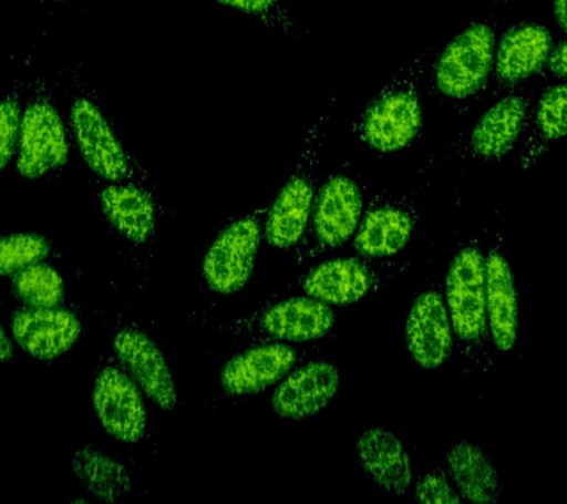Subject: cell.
<instances>
[{
    "instance_id": "17",
    "label": "cell",
    "mask_w": 567,
    "mask_h": 504,
    "mask_svg": "<svg viewBox=\"0 0 567 504\" xmlns=\"http://www.w3.org/2000/svg\"><path fill=\"white\" fill-rule=\"evenodd\" d=\"M301 352L292 343H255L221 366L219 383L225 395L241 398L256 395L281 382L299 366Z\"/></svg>"
},
{
    "instance_id": "23",
    "label": "cell",
    "mask_w": 567,
    "mask_h": 504,
    "mask_svg": "<svg viewBox=\"0 0 567 504\" xmlns=\"http://www.w3.org/2000/svg\"><path fill=\"white\" fill-rule=\"evenodd\" d=\"M445 469L460 497L473 504H496L503 500L498 469L481 445L460 440L445 453Z\"/></svg>"
},
{
    "instance_id": "29",
    "label": "cell",
    "mask_w": 567,
    "mask_h": 504,
    "mask_svg": "<svg viewBox=\"0 0 567 504\" xmlns=\"http://www.w3.org/2000/svg\"><path fill=\"white\" fill-rule=\"evenodd\" d=\"M215 2L241 11L243 14L255 17L266 28L277 30L287 37L295 39L306 37L303 29L288 11L284 0H215Z\"/></svg>"
},
{
    "instance_id": "28",
    "label": "cell",
    "mask_w": 567,
    "mask_h": 504,
    "mask_svg": "<svg viewBox=\"0 0 567 504\" xmlns=\"http://www.w3.org/2000/svg\"><path fill=\"white\" fill-rule=\"evenodd\" d=\"M25 83L24 78H18L0 99V174L17 154Z\"/></svg>"
},
{
    "instance_id": "21",
    "label": "cell",
    "mask_w": 567,
    "mask_h": 504,
    "mask_svg": "<svg viewBox=\"0 0 567 504\" xmlns=\"http://www.w3.org/2000/svg\"><path fill=\"white\" fill-rule=\"evenodd\" d=\"M363 473L388 494L405 495L412 485V460L396 433L383 426L363 429L354 441Z\"/></svg>"
},
{
    "instance_id": "30",
    "label": "cell",
    "mask_w": 567,
    "mask_h": 504,
    "mask_svg": "<svg viewBox=\"0 0 567 504\" xmlns=\"http://www.w3.org/2000/svg\"><path fill=\"white\" fill-rule=\"evenodd\" d=\"M414 498L416 502L424 504H452L463 502L458 491H456L454 484H452L446 469L443 466H433L419 477L414 488Z\"/></svg>"
},
{
    "instance_id": "24",
    "label": "cell",
    "mask_w": 567,
    "mask_h": 504,
    "mask_svg": "<svg viewBox=\"0 0 567 504\" xmlns=\"http://www.w3.org/2000/svg\"><path fill=\"white\" fill-rule=\"evenodd\" d=\"M70 467L79 484L102 503L122 502L133 491V477L127 467L113 455L91 445L75 451Z\"/></svg>"
},
{
    "instance_id": "8",
    "label": "cell",
    "mask_w": 567,
    "mask_h": 504,
    "mask_svg": "<svg viewBox=\"0 0 567 504\" xmlns=\"http://www.w3.org/2000/svg\"><path fill=\"white\" fill-rule=\"evenodd\" d=\"M411 267L410 258L358 255L322 260L301 274L297 286L309 298L330 307H348L380 294Z\"/></svg>"
},
{
    "instance_id": "4",
    "label": "cell",
    "mask_w": 567,
    "mask_h": 504,
    "mask_svg": "<svg viewBox=\"0 0 567 504\" xmlns=\"http://www.w3.org/2000/svg\"><path fill=\"white\" fill-rule=\"evenodd\" d=\"M70 135L51 81L38 76L25 83L20 138L16 154L17 174L22 179H43L69 165Z\"/></svg>"
},
{
    "instance_id": "26",
    "label": "cell",
    "mask_w": 567,
    "mask_h": 504,
    "mask_svg": "<svg viewBox=\"0 0 567 504\" xmlns=\"http://www.w3.org/2000/svg\"><path fill=\"white\" fill-rule=\"evenodd\" d=\"M12 290L24 307L30 308L58 307L65 296L61 274L43 260L13 274Z\"/></svg>"
},
{
    "instance_id": "33",
    "label": "cell",
    "mask_w": 567,
    "mask_h": 504,
    "mask_svg": "<svg viewBox=\"0 0 567 504\" xmlns=\"http://www.w3.org/2000/svg\"><path fill=\"white\" fill-rule=\"evenodd\" d=\"M553 16L561 30H566V0H553Z\"/></svg>"
},
{
    "instance_id": "14",
    "label": "cell",
    "mask_w": 567,
    "mask_h": 504,
    "mask_svg": "<svg viewBox=\"0 0 567 504\" xmlns=\"http://www.w3.org/2000/svg\"><path fill=\"white\" fill-rule=\"evenodd\" d=\"M93 409L101 426L124 444H136L145 436L148 410L144 393L122 367L106 366L93 383Z\"/></svg>"
},
{
    "instance_id": "1",
    "label": "cell",
    "mask_w": 567,
    "mask_h": 504,
    "mask_svg": "<svg viewBox=\"0 0 567 504\" xmlns=\"http://www.w3.org/2000/svg\"><path fill=\"white\" fill-rule=\"evenodd\" d=\"M454 347L482 374L496 370L485 298V247L481 237L461 243L443 281Z\"/></svg>"
},
{
    "instance_id": "18",
    "label": "cell",
    "mask_w": 567,
    "mask_h": 504,
    "mask_svg": "<svg viewBox=\"0 0 567 504\" xmlns=\"http://www.w3.org/2000/svg\"><path fill=\"white\" fill-rule=\"evenodd\" d=\"M340 391V371L334 362L312 360L297 366L275 388L270 407L281 419L313 418L334 401Z\"/></svg>"
},
{
    "instance_id": "3",
    "label": "cell",
    "mask_w": 567,
    "mask_h": 504,
    "mask_svg": "<svg viewBox=\"0 0 567 504\" xmlns=\"http://www.w3.org/2000/svg\"><path fill=\"white\" fill-rule=\"evenodd\" d=\"M70 135L84 165L101 183L148 187V172L124 148L114 123L80 70H70Z\"/></svg>"
},
{
    "instance_id": "20",
    "label": "cell",
    "mask_w": 567,
    "mask_h": 504,
    "mask_svg": "<svg viewBox=\"0 0 567 504\" xmlns=\"http://www.w3.org/2000/svg\"><path fill=\"white\" fill-rule=\"evenodd\" d=\"M82 322L70 309L58 307L18 309L12 336L18 347L40 361H53L78 343Z\"/></svg>"
},
{
    "instance_id": "15",
    "label": "cell",
    "mask_w": 567,
    "mask_h": 504,
    "mask_svg": "<svg viewBox=\"0 0 567 504\" xmlns=\"http://www.w3.org/2000/svg\"><path fill=\"white\" fill-rule=\"evenodd\" d=\"M534 100L525 95H505L478 119L467 138L452 147L464 161L494 162L507 156L518 136L529 130Z\"/></svg>"
},
{
    "instance_id": "2",
    "label": "cell",
    "mask_w": 567,
    "mask_h": 504,
    "mask_svg": "<svg viewBox=\"0 0 567 504\" xmlns=\"http://www.w3.org/2000/svg\"><path fill=\"white\" fill-rule=\"evenodd\" d=\"M433 48L408 61L383 90L368 101L353 134L375 152L390 154L410 147L423 131V86Z\"/></svg>"
},
{
    "instance_id": "31",
    "label": "cell",
    "mask_w": 567,
    "mask_h": 504,
    "mask_svg": "<svg viewBox=\"0 0 567 504\" xmlns=\"http://www.w3.org/2000/svg\"><path fill=\"white\" fill-rule=\"evenodd\" d=\"M548 76L554 81H566V39L561 38L560 41L553 45L549 51L548 59L545 61L544 69Z\"/></svg>"
},
{
    "instance_id": "7",
    "label": "cell",
    "mask_w": 567,
    "mask_h": 504,
    "mask_svg": "<svg viewBox=\"0 0 567 504\" xmlns=\"http://www.w3.org/2000/svg\"><path fill=\"white\" fill-rule=\"evenodd\" d=\"M363 212L361 185L349 166L318 185L308 224L292 249L297 265L312 263L344 246L357 233Z\"/></svg>"
},
{
    "instance_id": "6",
    "label": "cell",
    "mask_w": 567,
    "mask_h": 504,
    "mask_svg": "<svg viewBox=\"0 0 567 504\" xmlns=\"http://www.w3.org/2000/svg\"><path fill=\"white\" fill-rule=\"evenodd\" d=\"M330 117V112L319 114L306 130L295 171L288 176L274 202L266 207L264 237L275 249H295L308 224L318 192V167Z\"/></svg>"
},
{
    "instance_id": "12",
    "label": "cell",
    "mask_w": 567,
    "mask_h": 504,
    "mask_svg": "<svg viewBox=\"0 0 567 504\" xmlns=\"http://www.w3.org/2000/svg\"><path fill=\"white\" fill-rule=\"evenodd\" d=\"M485 298L492 344L498 353H512L520 338V311L516 278L501 228L492 232L485 251Z\"/></svg>"
},
{
    "instance_id": "27",
    "label": "cell",
    "mask_w": 567,
    "mask_h": 504,
    "mask_svg": "<svg viewBox=\"0 0 567 504\" xmlns=\"http://www.w3.org/2000/svg\"><path fill=\"white\" fill-rule=\"evenodd\" d=\"M51 254V243L35 233H12L0 237V277L42 263Z\"/></svg>"
},
{
    "instance_id": "32",
    "label": "cell",
    "mask_w": 567,
    "mask_h": 504,
    "mask_svg": "<svg viewBox=\"0 0 567 504\" xmlns=\"http://www.w3.org/2000/svg\"><path fill=\"white\" fill-rule=\"evenodd\" d=\"M16 351H13V343L9 338L7 330L3 329L2 322H0V362H9L13 360Z\"/></svg>"
},
{
    "instance_id": "16",
    "label": "cell",
    "mask_w": 567,
    "mask_h": 504,
    "mask_svg": "<svg viewBox=\"0 0 567 504\" xmlns=\"http://www.w3.org/2000/svg\"><path fill=\"white\" fill-rule=\"evenodd\" d=\"M113 351L144 397L167 413L176 409V380L162 349L148 335L135 327H124L114 336Z\"/></svg>"
},
{
    "instance_id": "13",
    "label": "cell",
    "mask_w": 567,
    "mask_h": 504,
    "mask_svg": "<svg viewBox=\"0 0 567 504\" xmlns=\"http://www.w3.org/2000/svg\"><path fill=\"white\" fill-rule=\"evenodd\" d=\"M405 344L411 360L423 370H439L451 357L454 335L443 282H430L412 300L405 321Z\"/></svg>"
},
{
    "instance_id": "5",
    "label": "cell",
    "mask_w": 567,
    "mask_h": 504,
    "mask_svg": "<svg viewBox=\"0 0 567 504\" xmlns=\"http://www.w3.org/2000/svg\"><path fill=\"white\" fill-rule=\"evenodd\" d=\"M495 29L476 21L447 42L429 68L430 94L441 104L465 107L478 99L492 73Z\"/></svg>"
},
{
    "instance_id": "34",
    "label": "cell",
    "mask_w": 567,
    "mask_h": 504,
    "mask_svg": "<svg viewBox=\"0 0 567 504\" xmlns=\"http://www.w3.org/2000/svg\"><path fill=\"white\" fill-rule=\"evenodd\" d=\"M34 2L44 7H60L65 6V3L71 2V0H34Z\"/></svg>"
},
{
    "instance_id": "22",
    "label": "cell",
    "mask_w": 567,
    "mask_h": 504,
    "mask_svg": "<svg viewBox=\"0 0 567 504\" xmlns=\"http://www.w3.org/2000/svg\"><path fill=\"white\" fill-rule=\"evenodd\" d=\"M100 203L106 220L124 238L145 245L157 227V207L154 193L133 183H102Z\"/></svg>"
},
{
    "instance_id": "10",
    "label": "cell",
    "mask_w": 567,
    "mask_h": 504,
    "mask_svg": "<svg viewBox=\"0 0 567 504\" xmlns=\"http://www.w3.org/2000/svg\"><path fill=\"white\" fill-rule=\"evenodd\" d=\"M266 207L230 220L208 246L203 276L215 294H237L250 281L264 237Z\"/></svg>"
},
{
    "instance_id": "25",
    "label": "cell",
    "mask_w": 567,
    "mask_h": 504,
    "mask_svg": "<svg viewBox=\"0 0 567 504\" xmlns=\"http://www.w3.org/2000/svg\"><path fill=\"white\" fill-rule=\"evenodd\" d=\"M529 135L523 147L520 167L530 171L566 135L567 90L565 82L548 86L534 104Z\"/></svg>"
},
{
    "instance_id": "9",
    "label": "cell",
    "mask_w": 567,
    "mask_h": 504,
    "mask_svg": "<svg viewBox=\"0 0 567 504\" xmlns=\"http://www.w3.org/2000/svg\"><path fill=\"white\" fill-rule=\"evenodd\" d=\"M330 305L309 296H291L261 305L247 317L225 326L226 333L255 343H303L327 338L336 329Z\"/></svg>"
},
{
    "instance_id": "11",
    "label": "cell",
    "mask_w": 567,
    "mask_h": 504,
    "mask_svg": "<svg viewBox=\"0 0 567 504\" xmlns=\"http://www.w3.org/2000/svg\"><path fill=\"white\" fill-rule=\"evenodd\" d=\"M423 214L420 194L380 189L363 206L353 250L368 258H394L410 245Z\"/></svg>"
},
{
    "instance_id": "19",
    "label": "cell",
    "mask_w": 567,
    "mask_h": 504,
    "mask_svg": "<svg viewBox=\"0 0 567 504\" xmlns=\"http://www.w3.org/2000/svg\"><path fill=\"white\" fill-rule=\"evenodd\" d=\"M553 45V33L530 21L505 30L494 52V95H507L534 74L543 72Z\"/></svg>"
}]
</instances>
